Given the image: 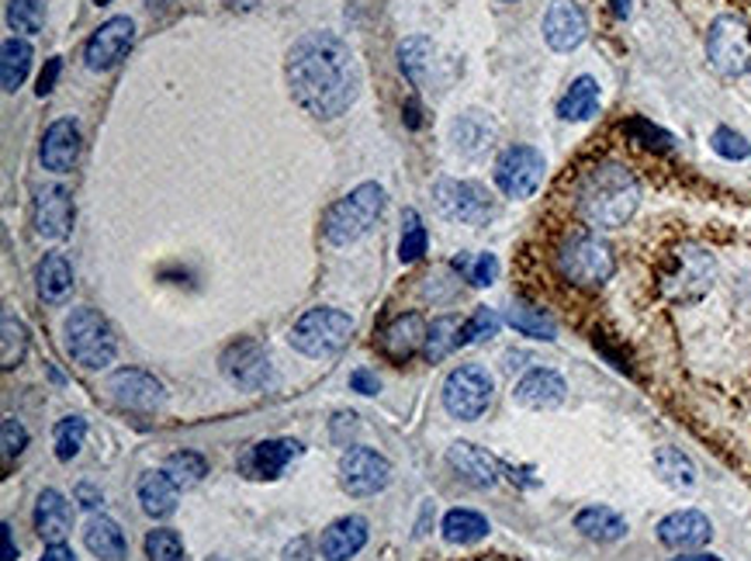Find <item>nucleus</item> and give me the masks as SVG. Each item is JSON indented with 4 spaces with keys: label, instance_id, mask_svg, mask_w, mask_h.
Segmentation results:
<instances>
[{
    "label": "nucleus",
    "instance_id": "f257e3e1",
    "mask_svg": "<svg viewBox=\"0 0 751 561\" xmlns=\"http://www.w3.org/2000/svg\"><path fill=\"white\" fill-rule=\"evenodd\" d=\"M288 87L316 118H340L360 94V66L353 49L332 32H308L288 53Z\"/></svg>",
    "mask_w": 751,
    "mask_h": 561
},
{
    "label": "nucleus",
    "instance_id": "f03ea898",
    "mask_svg": "<svg viewBox=\"0 0 751 561\" xmlns=\"http://www.w3.org/2000/svg\"><path fill=\"white\" fill-rule=\"evenodd\" d=\"M575 205L589 225L620 229L641 205V184L624 163H600L579 181Z\"/></svg>",
    "mask_w": 751,
    "mask_h": 561
},
{
    "label": "nucleus",
    "instance_id": "7ed1b4c3",
    "mask_svg": "<svg viewBox=\"0 0 751 561\" xmlns=\"http://www.w3.org/2000/svg\"><path fill=\"white\" fill-rule=\"evenodd\" d=\"M384 205H388V194L381 184L368 181L353 188L347 198H340L336 205L326 212L322 219V233L332 246H347L353 240H360L368 233V229L384 215Z\"/></svg>",
    "mask_w": 751,
    "mask_h": 561
},
{
    "label": "nucleus",
    "instance_id": "20e7f679",
    "mask_svg": "<svg viewBox=\"0 0 751 561\" xmlns=\"http://www.w3.org/2000/svg\"><path fill=\"white\" fill-rule=\"evenodd\" d=\"M558 271L564 274V280H572L579 288H600L613 277L616 261L613 250L592 233H579L568 236L558 250Z\"/></svg>",
    "mask_w": 751,
    "mask_h": 561
},
{
    "label": "nucleus",
    "instance_id": "39448f33",
    "mask_svg": "<svg viewBox=\"0 0 751 561\" xmlns=\"http://www.w3.org/2000/svg\"><path fill=\"white\" fill-rule=\"evenodd\" d=\"M66 350L81 368L101 371L115 361L118 343L105 316L94 309H76L66 319Z\"/></svg>",
    "mask_w": 751,
    "mask_h": 561
},
{
    "label": "nucleus",
    "instance_id": "423d86ee",
    "mask_svg": "<svg viewBox=\"0 0 751 561\" xmlns=\"http://www.w3.org/2000/svg\"><path fill=\"white\" fill-rule=\"evenodd\" d=\"M353 334V319L340 309H308L295 329H292V347L305 357H329L343 350V343Z\"/></svg>",
    "mask_w": 751,
    "mask_h": 561
},
{
    "label": "nucleus",
    "instance_id": "0eeeda50",
    "mask_svg": "<svg viewBox=\"0 0 751 561\" xmlns=\"http://www.w3.org/2000/svg\"><path fill=\"white\" fill-rule=\"evenodd\" d=\"M717 277V264L707 250L699 246H683L676 257H671L668 271L662 274V292L671 301H696L704 298Z\"/></svg>",
    "mask_w": 751,
    "mask_h": 561
},
{
    "label": "nucleus",
    "instance_id": "6e6552de",
    "mask_svg": "<svg viewBox=\"0 0 751 561\" xmlns=\"http://www.w3.org/2000/svg\"><path fill=\"white\" fill-rule=\"evenodd\" d=\"M707 56H710V66L723 76L748 73L751 70V29L734 14H720L707 32Z\"/></svg>",
    "mask_w": 751,
    "mask_h": 561
},
{
    "label": "nucleus",
    "instance_id": "1a4fd4ad",
    "mask_svg": "<svg viewBox=\"0 0 751 561\" xmlns=\"http://www.w3.org/2000/svg\"><path fill=\"white\" fill-rule=\"evenodd\" d=\"M433 201H436V212L451 219V222H464V225H485L496 219V205H491V198L482 184L475 181H436L433 188Z\"/></svg>",
    "mask_w": 751,
    "mask_h": 561
},
{
    "label": "nucleus",
    "instance_id": "9d476101",
    "mask_svg": "<svg viewBox=\"0 0 751 561\" xmlns=\"http://www.w3.org/2000/svg\"><path fill=\"white\" fill-rule=\"evenodd\" d=\"M491 402V378L478 364H461L444 381V410L454 420H478Z\"/></svg>",
    "mask_w": 751,
    "mask_h": 561
},
{
    "label": "nucleus",
    "instance_id": "9b49d317",
    "mask_svg": "<svg viewBox=\"0 0 751 561\" xmlns=\"http://www.w3.org/2000/svg\"><path fill=\"white\" fill-rule=\"evenodd\" d=\"M543 181V157L533 146H509L496 160V184L506 198H530Z\"/></svg>",
    "mask_w": 751,
    "mask_h": 561
},
{
    "label": "nucleus",
    "instance_id": "f8f14e48",
    "mask_svg": "<svg viewBox=\"0 0 751 561\" xmlns=\"http://www.w3.org/2000/svg\"><path fill=\"white\" fill-rule=\"evenodd\" d=\"M340 475H343V489L350 496H378L381 489H388V481H392V465H388V457L371 451V447H353L343 454L340 462Z\"/></svg>",
    "mask_w": 751,
    "mask_h": 561
},
{
    "label": "nucleus",
    "instance_id": "ddd939ff",
    "mask_svg": "<svg viewBox=\"0 0 751 561\" xmlns=\"http://www.w3.org/2000/svg\"><path fill=\"white\" fill-rule=\"evenodd\" d=\"M133 42H136V21H133V18H125V14L108 18V21L101 24V29L91 35V42H87V49H84V60H87V66H91L94 73L112 70V66H118V63L125 60V53L133 49Z\"/></svg>",
    "mask_w": 751,
    "mask_h": 561
},
{
    "label": "nucleus",
    "instance_id": "4468645a",
    "mask_svg": "<svg viewBox=\"0 0 751 561\" xmlns=\"http://www.w3.org/2000/svg\"><path fill=\"white\" fill-rule=\"evenodd\" d=\"M108 392L121 405V410H136V413H157L163 405V385L152 374L139 368H121L108 378Z\"/></svg>",
    "mask_w": 751,
    "mask_h": 561
},
{
    "label": "nucleus",
    "instance_id": "2eb2a0df",
    "mask_svg": "<svg viewBox=\"0 0 751 561\" xmlns=\"http://www.w3.org/2000/svg\"><path fill=\"white\" fill-rule=\"evenodd\" d=\"M222 371H225V378L232 381V385L250 389V392H261L267 381H271V357L264 353L261 343L240 340V343H232L222 353Z\"/></svg>",
    "mask_w": 751,
    "mask_h": 561
},
{
    "label": "nucleus",
    "instance_id": "dca6fc26",
    "mask_svg": "<svg viewBox=\"0 0 751 561\" xmlns=\"http://www.w3.org/2000/svg\"><path fill=\"white\" fill-rule=\"evenodd\" d=\"M585 14L568 4V0H554V4L548 8V14H543V42H548L554 53H572V49H579L585 42Z\"/></svg>",
    "mask_w": 751,
    "mask_h": 561
},
{
    "label": "nucleus",
    "instance_id": "f3484780",
    "mask_svg": "<svg viewBox=\"0 0 751 561\" xmlns=\"http://www.w3.org/2000/svg\"><path fill=\"white\" fill-rule=\"evenodd\" d=\"M39 157H42V167L53 173L73 170V163L81 160V129H76L73 118H60L49 125L39 146Z\"/></svg>",
    "mask_w": 751,
    "mask_h": 561
},
{
    "label": "nucleus",
    "instance_id": "a211bd4d",
    "mask_svg": "<svg viewBox=\"0 0 751 561\" xmlns=\"http://www.w3.org/2000/svg\"><path fill=\"white\" fill-rule=\"evenodd\" d=\"M35 233L42 240H66L73 229V201L63 188H42L35 194Z\"/></svg>",
    "mask_w": 751,
    "mask_h": 561
},
{
    "label": "nucleus",
    "instance_id": "6ab92c4d",
    "mask_svg": "<svg viewBox=\"0 0 751 561\" xmlns=\"http://www.w3.org/2000/svg\"><path fill=\"white\" fill-rule=\"evenodd\" d=\"M710 520L699 514V509H679V514H671L658 523V538L662 544L676 548V551H692V548H704L710 541Z\"/></svg>",
    "mask_w": 751,
    "mask_h": 561
},
{
    "label": "nucleus",
    "instance_id": "aec40b11",
    "mask_svg": "<svg viewBox=\"0 0 751 561\" xmlns=\"http://www.w3.org/2000/svg\"><path fill=\"white\" fill-rule=\"evenodd\" d=\"M298 454H302L298 441H261L240 457V472L250 478H277Z\"/></svg>",
    "mask_w": 751,
    "mask_h": 561
},
{
    "label": "nucleus",
    "instance_id": "412c9836",
    "mask_svg": "<svg viewBox=\"0 0 751 561\" xmlns=\"http://www.w3.org/2000/svg\"><path fill=\"white\" fill-rule=\"evenodd\" d=\"M368 544V520L364 517H343L326 527L319 551L326 561H350L360 548Z\"/></svg>",
    "mask_w": 751,
    "mask_h": 561
},
{
    "label": "nucleus",
    "instance_id": "4be33fe9",
    "mask_svg": "<svg viewBox=\"0 0 751 561\" xmlns=\"http://www.w3.org/2000/svg\"><path fill=\"white\" fill-rule=\"evenodd\" d=\"M447 465L468 481V486H475V489H491L499 481V465L491 462V457L482 451V447H475V444H454L451 451H447Z\"/></svg>",
    "mask_w": 751,
    "mask_h": 561
},
{
    "label": "nucleus",
    "instance_id": "5701e85b",
    "mask_svg": "<svg viewBox=\"0 0 751 561\" xmlns=\"http://www.w3.org/2000/svg\"><path fill=\"white\" fill-rule=\"evenodd\" d=\"M564 392H568L564 378L558 371L537 368L520 378V385H516V402L527 405V410H554V405L564 402Z\"/></svg>",
    "mask_w": 751,
    "mask_h": 561
},
{
    "label": "nucleus",
    "instance_id": "b1692460",
    "mask_svg": "<svg viewBox=\"0 0 751 561\" xmlns=\"http://www.w3.org/2000/svg\"><path fill=\"white\" fill-rule=\"evenodd\" d=\"M426 322L420 319V313H409V316H399L392 326L381 334V350L392 357V361H409L412 353L423 350L426 343Z\"/></svg>",
    "mask_w": 751,
    "mask_h": 561
},
{
    "label": "nucleus",
    "instance_id": "393cba45",
    "mask_svg": "<svg viewBox=\"0 0 751 561\" xmlns=\"http://www.w3.org/2000/svg\"><path fill=\"white\" fill-rule=\"evenodd\" d=\"M73 514H70V502L63 499V493L56 489H45L35 502V530L42 533L45 544H63V538L70 533Z\"/></svg>",
    "mask_w": 751,
    "mask_h": 561
},
{
    "label": "nucleus",
    "instance_id": "a878e982",
    "mask_svg": "<svg viewBox=\"0 0 751 561\" xmlns=\"http://www.w3.org/2000/svg\"><path fill=\"white\" fill-rule=\"evenodd\" d=\"M35 280H39V295H42V301L60 305V301H66L70 292H73V267H70V261L63 257V253H49V257H45V261L39 264V271H35Z\"/></svg>",
    "mask_w": 751,
    "mask_h": 561
},
{
    "label": "nucleus",
    "instance_id": "bb28decb",
    "mask_svg": "<svg viewBox=\"0 0 751 561\" xmlns=\"http://www.w3.org/2000/svg\"><path fill=\"white\" fill-rule=\"evenodd\" d=\"M575 530L585 533L589 541H600V544H610V541H620L627 533V520L613 514L610 506H589L582 509V514L575 517Z\"/></svg>",
    "mask_w": 751,
    "mask_h": 561
},
{
    "label": "nucleus",
    "instance_id": "cd10ccee",
    "mask_svg": "<svg viewBox=\"0 0 751 561\" xmlns=\"http://www.w3.org/2000/svg\"><path fill=\"white\" fill-rule=\"evenodd\" d=\"M177 481L167 472H146L139 481V502L149 517H170L177 509Z\"/></svg>",
    "mask_w": 751,
    "mask_h": 561
},
{
    "label": "nucleus",
    "instance_id": "c85d7f7f",
    "mask_svg": "<svg viewBox=\"0 0 751 561\" xmlns=\"http://www.w3.org/2000/svg\"><path fill=\"white\" fill-rule=\"evenodd\" d=\"M84 544L91 554H97L101 561H121L128 544H125V533L112 517H94L84 530Z\"/></svg>",
    "mask_w": 751,
    "mask_h": 561
},
{
    "label": "nucleus",
    "instance_id": "c756f323",
    "mask_svg": "<svg viewBox=\"0 0 751 561\" xmlns=\"http://www.w3.org/2000/svg\"><path fill=\"white\" fill-rule=\"evenodd\" d=\"M600 112V84L592 76H579V81L568 87V94L558 100V115L564 121H585Z\"/></svg>",
    "mask_w": 751,
    "mask_h": 561
},
{
    "label": "nucleus",
    "instance_id": "7c9ffc66",
    "mask_svg": "<svg viewBox=\"0 0 751 561\" xmlns=\"http://www.w3.org/2000/svg\"><path fill=\"white\" fill-rule=\"evenodd\" d=\"M461 329L464 322L457 316H440L430 329H426V343H423V357L430 364L444 361V357H451L457 347H461Z\"/></svg>",
    "mask_w": 751,
    "mask_h": 561
},
{
    "label": "nucleus",
    "instance_id": "2f4dec72",
    "mask_svg": "<svg viewBox=\"0 0 751 561\" xmlns=\"http://www.w3.org/2000/svg\"><path fill=\"white\" fill-rule=\"evenodd\" d=\"M29 70H32V45L18 35L8 39L4 42V60H0V84H4V91L14 94L24 84Z\"/></svg>",
    "mask_w": 751,
    "mask_h": 561
},
{
    "label": "nucleus",
    "instance_id": "473e14b6",
    "mask_svg": "<svg viewBox=\"0 0 751 561\" xmlns=\"http://www.w3.org/2000/svg\"><path fill=\"white\" fill-rule=\"evenodd\" d=\"M509 326L516 329V334L533 337V340H554L558 337L554 319L543 309H533V305H523V301H516L509 309Z\"/></svg>",
    "mask_w": 751,
    "mask_h": 561
},
{
    "label": "nucleus",
    "instance_id": "72a5a7b5",
    "mask_svg": "<svg viewBox=\"0 0 751 561\" xmlns=\"http://www.w3.org/2000/svg\"><path fill=\"white\" fill-rule=\"evenodd\" d=\"M488 533V520L475 509H451L444 517V538L451 544H475Z\"/></svg>",
    "mask_w": 751,
    "mask_h": 561
},
{
    "label": "nucleus",
    "instance_id": "f704fd0d",
    "mask_svg": "<svg viewBox=\"0 0 751 561\" xmlns=\"http://www.w3.org/2000/svg\"><path fill=\"white\" fill-rule=\"evenodd\" d=\"M655 468H658L662 481H668L671 489H692L696 486V465L676 447H662L655 454Z\"/></svg>",
    "mask_w": 751,
    "mask_h": 561
},
{
    "label": "nucleus",
    "instance_id": "c9c22d12",
    "mask_svg": "<svg viewBox=\"0 0 751 561\" xmlns=\"http://www.w3.org/2000/svg\"><path fill=\"white\" fill-rule=\"evenodd\" d=\"M0 334H4V340H0V368L11 371L24 361V353H29V329H24V322L14 313H4Z\"/></svg>",
    "mask_w": 751,
    "mask_h": 561
},
{
    "label": "nucleus",
    "instance_id": "e433bc0d",
    "mask_svg": "<svg viewBox=\"0 0 751 561\" xmlns=\"http://www.w3.org/2000/svg\"><path fill=\"white\" fill-rule=\"evenodd\" d=\"M399 66H402V73L409 76V81L420 87L426 81V66H433V42L423 39V35L405 39L399 45Z\"/></svg>",
    "mask_w": 751,
    "mask_h": 561
},
{
    "label": "nucleus",
    "instance_id": "4c0bfd02",
    "mask_svg": "<svg viewBox=\"0 0 751 561\" xmlns=\"http://www.w3.org/2000/svg\"><path fill=\"white\" fill-rule=\"evenodd\" d=\"M163 472L177 481L180 489H188V486H198V481L209 475V462H204V457L194 454V451H177V454L167 457Z\"/></svg>",
    "mask_w": 751,
    "mask_h": 561
},
{
    "label": "nucleus",
    "instance_id": "58836bf2",
    "mask_svg": "<svg viewBox=\"0 0 751 561\" xmlns=\"http://www.w3.org/2000/svg\"><path fill=\"white\" fill-rule=\"evenodd\" d=\"M53 437H56V457H60V462H73V457L81 454V447H84L87 423L81 416H66V420L56 423Z\"/></svg>",
    "mask_w": 751,
    "mask_h": 561
},
{
    "label": "nucleus",
    "instance_id": "ea45409f",
    "mask_svg": "<svg viewBox=\"0 0 751 561\" xmlns=\"http://www.w3.org/2000/svg\"><path fill=\"white\" fill-rule=\"evenodd\" d=\"M42 21H45L42 0H8V24L14 32L35 35L42 32Z\"/></svg>",
    "mask_w": 751,
    "mask_h": 561
},
{
    "label": "nucleus",
    "instance_id": "a19ab883",
    "mask_svg": "<svg viewBox=\"0 0 751 561\" xmlns=\"http://www.w3.org/2000/svg\"><path fill=\"white\" fill-rule=\"evenodd\" d=\"M402 243H399V257H402V264H416L423 253H426V225L420 222V215L416 212H405V219H402Z\"/></svg>",
    "mask_w": 751,
    "mask_h": 561
},
{
    "label": "nucleus",
    "instance_id": "79ce46f5",
    "mask_svg": "<svg viewBox=\"0 0 751 561\" xmlns=\"http://www.w3.org/2000/svg\"><path fill=\"white\" fill-rule=\"evenodd\" d=\"M454 271H461L475 288H485V285H491V280H496L499 261L491 257V253H478V257H468V253H461V257H454Z\"/></svg>",
    "mask_w": 751,
    "mask_h": 561
},
{
    "label": "nucleus",
    "instance_id": "37998d69",
    "mask_svg": "<svg viewBox=\"0 0 751 561\" xmlns=\"http://www.w3.org/2000/svg\"><path fill=\"white\" fill-rule=\"evenodd\" d=\"M146 554L149 561H184V541H180L177 530H149L146 538Z\"/></svg>",
    "mask_w": 751,
    "mask_h": 561
},
{
    "label": "nucleus",
    "instance_id": "c03bdc74",
    "mask_svg": "<svg viewBox=\"0 0 751 561\" xmlns=\"http://www.w3.org/2000/svg\"><path fill=\"white\" fill-rule=\"evenodd\" d=\"M499 326H503L499 316L482 305V309H475V316H472L468 322H464V329H461V347H464V343H482V340H488V337H496V334H499Z\"/></svg>",
    "mask_w": 751,
    "mask_h": 561
},
{
    "label": "nucleus",
    "instance_id": "a18cd8bd",
    "mask_svg": "<svg viewBox=\"0 0 751 561\" xmlns=\"http://www.w3.org/2000/svg\"><path fill=\"white\" fill-rule=\"evenodd\" d=\"M624 133L627 136H634L641 146H647V149H671L676 146V139H671L668 133H662L658 125H652L647 118H631V121H624Z\"/></svg>",
    "mask_w": 751,
    "mask_h": 561
},
{
    "label": "nucleus",
    "instance_id": "49530a36",
    "mask_svg": "<svg viewBox=\"0 0 751 561\" xmlns=\"http://www.w3.org/2000/svg\"><path fill=\"white\" fill-rule=\"evenodd\" d=\"M710 146L723 160H748L751 157V146L744 142V136H738L734 129H728V125H720V129L710 136Z\"/></svg>",
    "mask_w": 751,
    "mask_h": 561
},
{
    "label": "nucleus",
    "instance_id": "de8ad7c7",
    "mask_svg": "<svg viewBox=\"0 0 751 561\" xmlns=\"http://www.w3.org/2000/svg\"><path fill=\"white\" fill-rule=\"evenodd\" d=\"M24 447H29V430L21 426L18 416H4V457H18Z\"/></svg>",
    "mask_w": 751,
    "mask_h": 561
},
{
    "label": "nucleus",
    "instance_id": "09e8293b",
    "mask_svg": "<svg viewBox=\"0 0 751 561\" xmlns=\"http://www.w3.org/2000/svg\"><path fill=\"white\" fill-rule=\"evenodd\" d=\"M357 430H360V423H357L353 413H336L332 423H329V433H332L336 444H350L357 437Z\"/></svg>",
    "mask_w": 751,
    "mask_h": 561
},
{
    "label": "nucleus",
    "instance_id": "8fccbe9b",
    "mask_svg": "<svg viewBox=\"0 0 751 561\" xmlns=\"http://www.w3.org/2000/svg\"><path fill=\"white\" fill-rule=\"evenodd\" d=\"M350 389L360 392V395H374V392H381V381H378V374H371L368 368H360V371L350 374Z\"/></svg>",
    "mask_w": 751,
    "mask_h": 561
},
{
    "label": "nucleus",
    "instance_id": "3c124183",
    "mask_svg": "<svg viewBox=\"0 0 751 561\" xmlns=\"http://www.w3.org/2000/svg\"><path fill=\"white\" fill-rule=\"evenodd\" d=\"M60 70H63V63L60 60H49L45 63V70L39 73V97H45V94H53V87H56V81H60Z\"/></svg>",
    "mask_w": 751,
    "mask_h": 561
},
{
    "label": "nucleus",
    "instance_id": "603ef678",
    "mask_svg": "<svg viewBox=\"0 0 751 561\" xmlns=\"http://www.w3.org/2000/svg\"><path fill=\"white\" fill-rule=\"evenodd\" d=\"M42 561H76V558H73V551L66 544H49Z\"/></svg>",
    "mask_w": 751,
    "mask_h": 561
},
{
    "label": "nucleus",
    "instance_id": "864d4df0",
    "mask_svg": "<svg viewBox=\"0 0 751 561\" xmlns=\"http://www.w3.org/2000/svg\"><path fill=\"white\" fill-rule=\"evenodd\" d=\"M76 499H81V506L94 509V506L101 502V493H97L94 486H81V489H76Z\"/></svg>",
    "mask_w": 751,
    "mask_h": 561
},
{
    "label": "nucleus",
    "instance_id": "5fc2aeb1",
    "mask_svg": "<svg viewBox=\"0 0 751 561\" xmlns=\"http://www.w3.org/2000/svg\"><path fill=\"white\" fill-rule=\"evenodd\" d=\"M284 561H308V554H305V541L298 538L288 551H284Z\"/></svg>",
    "mask_w": 751,
    "mask_h": 561
},
{
    "label": "nucleus",
    "instance_id": "6e6d98bb",
    "mask_svg": "<svg viewBox=\"0 0 751 561\" xmlns=\"http://www.w3.org/2000/svg\"><path fill=\"white\" fill-rule=\"evenodd\" d=\"M18 551H14V533H11V523H4V561H14Z\"/></svg>",
    "mask_w": 751,
    "mask_h": 561
},
{
    "label": "nucleus",
    "instance_id": "4d7b16f0",
    "mask_svg": "<svg viewBox=\"0 0 751 561\" xmlns=\"http://www.w3.org/2000/svg\"><path fill=\"white\" fill-rule=\"evenodd\" d=\"M405 125H409V129H420V105H416V100H409V108H405Z\"/></svg>",
    "mask_w": 751,
    "mask_h": 561
},
{
    "label": "nucleus",
    "instance_id": "13d9d810",
    "mask_svg": "<svg viewBox=\"0 0 751 561\" xmlns=\"http://www.w3.org/2000/svg\"><path fill=\"white\" fill-rule=\"evenodd\" d=\"M610 4H613L616 18H627L631 14V0H610Z\"/></svg>",
    "mask_w": 751,
    "mask_h": 561
},
{
    "label": "nucleus",
    "instance_id": "bf43d9fd",
    "mask_svg": "<svg viewBox=\"0 0 751 561\" xmlns=\"http://www.w3.org/2000/svg\"><path fill=\"white\" fill-rule=\"evenodd\" d=\"M676 561H720L717 554H689V558H676Z\"/></svg>",
    "mask_w": 751,
    "mask_h": 561
},
{
    "label": "nucleus",
    "instance_id": "052dcab7",
    "mask_svg": "<svg viewBox=\"0 0 751 561\" xmlns=\"http://www.w3.org/2000/svg\"><path fill=\"white\" fill-rule=\"evenodd\" d=\"M94 4H101V8H105V4H112V0H94Z\"/></svg>",
    "mask_w": 751,
    "mask_h": 561
}]
</instances>
